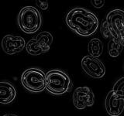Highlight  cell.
Masks as SVG:
<instances>
[{
  "mask_svg": "<svg viewBox=\"0 0 124 116\" xmlns=\"http://www.w3.org/2000/svg\"><path fill=\"white\" fill-rule=\"evenodd\" d=\"M65 22L68 28L81 36H92L99 26L98 17L92 12L81 7L70 10L66 15Z\"/></svg>",
  "mask_w": 124,
  "mask_h": 116,
  "instance_id": "6da1fadb",
  "label": "cell"
},
{
  "mask_svg": "<svg viewBox=\"0 0 124 116\" xmlns=\"http://www.w3.org/2000/svg\"><path fill=\"white\" fill-rule=\"evenodd\" d=\"M70 77L61 70H50L46 73V90L54 95H62L71 91Z\"/></svg>",
  "mask_w": 124,
  "mask_h": 116,
  "instance_id": "7a4b0ae2",
  "label": "cell"
},
{
  "mask_svg": "<svg viewBox=\"0 0 124 116\" xmlns=\"http://www.w3.org/2000/svg\"><path fill=\"white\" fill-rule=\"evenodd\" d=\"M20 29L27 34H33L40 29L42 25L41 14L37 8L25 6L19 11L17 17Z\"/></svg>",
  "mask_w": 124,
  "mask_h": 116,
  "instance_id": "3957f363",
  "label": "cell"
},
{
  "mask_svg": "<svg viewBox=\"0 0 124 116\" xmlns=\"http://www.w3.org/2000/svg\"><path fill=\"white\" fill-rule=\"evenodd\" d=\"M21 83L30 92H41L46 89V74L39 68H29L22 73Z\"/></svg>",
  "mask_w": 124,
  "mask_h": 116,
  "instance_id": "277c9868",
  "label": "cell"
},
{
  "mask_svg": "<svg viewBox=\"0 0 124 116\" xmlns=\"http://www.w3.org/2000/svg\"><path fill=\"white\" fill-rule=\"evenodd\" d=\"M106 19L112 39L124 46V10L112 9L107 14Z\"/></svg>",
  "mask_w": 124,
  "mask_h": 116,
  "instance_id": "5b68a950",
  "label": "cell"
},
{
  "mask_svg": "<svg viewBox=\"0 0 124 116\" xmlns=\"http://www.w3.org/2000/svg\"><path fill=\"white\" fill-rule=\"evenodd\" d=\"M52 43V34L47 31H44V32L38 33L36 36L28 41L26 44V50L27 53L30 55H41L49 51Z\"/></svg>",
  "mask_w": 124,
  "mask_h": 116,
  "instance_id": "8992f818",
  "label": "cell"
},
{
  "mask_svg": "<svg viewBox=\"0 0 124 116\" xmlns=\"http://www.w3.org/2000/svg\"><path fill=\"white\" fill-rule=\"evenodd\" d=\"M81 67L88 76L95 79H100L106 74V67L102 62L99 58L90 55L82 58Z\"/></svg>",
  "mask_w": 124,
  "mask_h": 116,
  "instance_id": "52a82bcc",
  "label": "cell"
},
{
  "mask_svg": "<svg viewBox=\"0 0 124 116\" xmlns=\"http://www.w3.org/2000/svg\"><path fill=\"white\" fill-rule=\"evenodd\" d=\"M72 103L78 110L92 107L95 103V94L88 87H77L72 94Z\"/></svg>",
  "mask_w": 124,
  "mask_h": 116,
  "instance_id": "ba28073f",
  "label": "cell"
},
{
  "mask_svg": "<svg viewBox=\"0 0 124 116\" xmlns=\"http://www.w3.org/2000/svg\"><path fill=\"white\" fill-rule=\"evenodd\" d=\"M26 46L25 40L22 36L8 34L2 40V48L3 51L9 55H13L22 52Z\"/></svg>",
  "mask_w": 124,
  "mask_h": 116,
  "instance_id": "9c48e42d",
  "label": "cell"
},
{
  "mask_svg": "<svg viewBox=\"0 0 124 116\" xmlns=\"http://www.w3.org/2000/svg\"><path fill=\"white\" fill-rule=\"evenodd\" d=\"M105 106L107 113L110 116H119L124 110V100L118 98L111 91L106 98Z\"/></svg>",
  "mask_w": 124,
  "mask_h": 116,
  "instance_id": "30bf717a",
  "label": "cell"
},
{
  "mask_svg": "<svg viewBox=\"0 0 124 116\" xmlns=\"http://www.w3.org/2000/svg\"><path fill=\"white\" fill-rule=\"evenodd\" d=\"M16 97V90L14 85L6 80L0 82V102L2 104H9L14 102Z\"/></svg>",
  "mask_w": 124,
  "mask_h": 116,
  "instance_id": "8fae6325",
  "label": "cell"
},
{
  "mask_svg": "<svg viewBox=\"0 0 124 116\" xmlns=\"http://www.w3.org/2000/svg\"><path fill=\"white\" fill-rule=\"evenodd\" d=\"M88 51L89 55L99 58L103 52V44L99 39L93 38L89 41L88 45Z\"/></svg>",
  "mask_w": 124,
  "mask_h": 116,
  "instance_id": "7c38bea8",
  "label": "cell"
},
{
  "mask_svg": "<svg viewBox=\"0 0 124 116\" xmlns=\"http://www.w3.org/2000/svg\"><path fill=\"white\" fill-rule=\"evenodd\" d=\"M123 46L119 42L116 41L113 39L109 40L108 44V53L111 57L116 58L120 55Z\"/></svg>",
  "mask_w": 124,
  "mask_h": 116,
  "instance_id": "4fadbf2b",
  "label": "cell"
},
{
  "mask_svg": "<svg viewBox=\"0 0 124 116\" xmlns=\"http://www.w3.org/2000/svg\"><path fill=\"white\" fill-rule=\"evenodd\" d=\"M112 91L118 98L124 100V77L116 81Z\"/></svg>",
  "mask_w": 124,
  "mask_h": 116,
  "instance_id": "5bb4252c",
  "label": "cell"
},
{
  "mask_svg": "<svg viewBox=\"0 0 124 116\" xmlns=\"http://www.w3.org/2000/svg\"><path fill=\"white\" fill-rule=\"evenodd\" d=\"M100 33L105 39L112 38L110 31H109V29H108V26L107 22H106V19H103V20L102 21V22H101Z\"/></svg>",
  "mask_w": 124,
  "mask_h": 116,
  "instance_id": "9a60e30c",
  "label": "cell"
},
{
  "mask_svg": "<svg viewBox=\"0 0 124 116\" xmlns=\"http://www.w3.org/2000/svg\"><path fill=\"white\" fill-rule=\"evenodd\" d=\"M36 4L37 5V6L40 8L42 10H46L48 9V2L47 1H40V0H37L36 1Z\"/></svg>",
  "mask_w": 124,
  "mask_h": 116,
  "instance_id": "2e32d148",
  "label": "cell"
},
{
  "mask_svg": "<svg viewBox=\"0 0 124 116\" xmlns=\"http://www.w3.org/2000/svg\"><path fill=\"white\" fill-rule=\"evenodd\" d=\"M91 3L92 4L93 6L96 8V9H100V8L104 6L105 1L104 0H92Z\"/></svg>",
  "mask_w": 124,
  "mask_h": 116,
  "instance_id": "e0dca14e",
  "label": "cell"
},
{
  "mask_svg": "<svg viewBox=\"0 0 124 116\" xmlns=\"http://www.w3.org/2000/svg\"><path fill=\"white\" fill-rule=\"evenodd\" d=\"M3 116H19V115H15V114H13V113H8V114L4 115Z\"/></svg>",
  "mask_w": 124,
  "mask_h": 116,
  "instance_id": "ac0fdd59",
  "label": "cell"
}]
</instances>
